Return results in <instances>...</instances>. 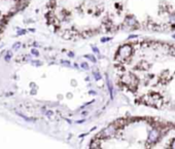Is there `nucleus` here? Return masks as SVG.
Here are the masks:
<instances>
[{
	"label": "nucleus",
	"mask_w": 175,
	"mask_h": 149,
	"mask_svg": "<svg viewBox=\"0 0 175 149\" xmlns=\"http://www.w3.org/2000/svg\"><path fill=\"white\" fill-rule=\"evenodd\" d=\"M131 48L137 61H120L131 67L121 82L146 105L175 109V44L140 42Z\"/></svg>",
	"instance_id": "f257e3e1"
},
{
	"label": "nucleus",
	"mask_w": 175,
	"mask_h": 149,
	"mask_svg": "<svg viewBox=\"0 0 175 149\" xmlns=\"http://www.w3.org/2000/svg\"><path fill=\"white\" fill-rule=\"evenodd\" d=\"M69 57H71V58H72V57H74V55H73V53H69Z\"/></svg>",
	"instance_id": "6e6552de"
},
{
	"label": "nucleus",
	"mask_w": 175,
	"mask_h": 149,
	"mask_svg": "<svg viewBox=\"0 0 175 149\" xmlns=\"http://www.w3.org/2000/svg\"><path fill=\"white\" fill-rule=\"evenodd\" d=\"M81 68H84V69L88 70V69H89V66L87 65V63H82V64H81Z\"/></svg>",
	"instance_id": "7ed1b4c3"
},
{
	"label": "nucleus",
	"mask_w": 175,
	"mask_h": 149,
	"mask_svg": "<svg viewBox=\"0 0 175 149\" xmlns=\"http://www.w3.org/2000/svg\"><path fill=\"white\" fill-rule=\"evenodd\" d=\"M32 53H33V55H35V56H36V57H37V56H39V53H38V52H37V50H36V49H34V48H33V49H32Z\"/></svg>",
	"instance_id": "39448f33"
},
{
	"label": "nucleus",
	"mask_w": 175,
	"mask_h": 149,
	"mask_svg": "<svg viewBox=\"0 0 175 149\" xmlns=\"http://www.w3.org/2000/svg\"><path fill=\"white\" fill-rule=\"evenodd\" d=\"M94 75H95V77H96V79H97V80L100 78V75H99L98 73H94Z\"/></svg>",
	"instance_id": "0eeeda50"
},
{
	"label": "nucleus",
	"mask_w": 175,
	"mask_h": 149,
	"mask_svg": "<svg viewBox=\"0 0 175 149\" xmlns=\"http://www.w3.org/2000/svg\"><path fill=\"white\" fill-rule=\"evenodd\" d=\"M26 33V30H21V31L18 33V35H23V34H25Z\"/></svg>",
	"instance_id": "423d86ee"
},
{
	"label": "nucleus",
	"mask_w": 175,
	"mask_h": 149,
	"mask_svg": "<svg viewBox=\"0 0 175 149\" xmlns=\"http://www.w3.org/2000/svg\"><path fill=\"white\" fill-rule=\"evenodd\" d=\"M11 55H13V53H11V52H7V57L5 58V60H6V61H8V59L11 58Z\"/></svg>",
	"instance_id": "20e7f679"
},
{
	"label": "nucleus",
	"mask_w": 175,
	"mask_h": 149,
	"mask_svg": "<svg viewBox=\"0 0 175 149\" xmlns=\"http://www.w3.org/2000/svg\"><path fill=\"white\" fill-rule=\"evenodd\" d=\"M93 49H94V52H95V53H98V49L96 48V47H94V48H93Z\"/></svg>",
	"instance_id": "1a4fd4ad"
},
{
	"label": "nucleus",
	"mask_w": 175,
	"mask_h": 149,
	"mask_svg": "<svg viewBox=\"0 0 175 149\" xmlns=\"http://www.w3.org/2000/svg\"><path fill=\"white\" fill-rule=\"evenodd\" d=\"M85 58L90 59V60H91V61H93V62H94V63H96V59H95V58H94V57H93V56H92V57H91V56H85Z\"/></svg>",
	"instance_id": "f03ea898"
}]
</instances>
